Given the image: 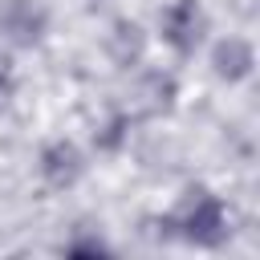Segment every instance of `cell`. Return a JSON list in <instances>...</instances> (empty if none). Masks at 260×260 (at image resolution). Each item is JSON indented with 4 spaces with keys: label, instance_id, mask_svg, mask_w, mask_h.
<instances>
[{
    "label": "cell",
    "instance_id": "cell-1",
    "mask_svg": "<svg viewBox=\"0 0 260 260\" xmlns=\"http://www.w3.org/2000/svg\"><path fill=\"white\" fill-rule=\"evenodd\" d=\"M179 228H183V236H187L191 244H203V248L219 244V240L228 236V219H223L219 199H211V195H195V199L183 207Z\"/></svg>",
    "mask_w": 260,
    "mask_h": 260
},
{
    "label": "cell",
    "instance_id": "cell-2",
    "mask_svg": "<svg viewBox=\"0 0 260 260\" xmlns=\"http://www.w3.org/2000/svg\"><path fill=\"white\" fill-rule=\"evenodd\" d=\"M162 37L179 49V53H195L199 37H203V8L199 0H175L162 16Z\"/></svg>",
    "mask_w": 260,
    "mask_h": 260
},
{
    "label": "cell",
    "instance_id": "cell-3",
    "mask_svg": "<svg viewBox=\"0 0 260 260\" xmlns=\"http://www.w3.org/2000/svg\"><path fill=\"white\" fill-rule=\"evenodd\" d=\"M252 65H256V57H252V45H248V41L228 37V41L215 45V73H219V77L240 81V77L252 73Z\"/></svg>",
    "mask_w": 260,
    "mask_h": 260
},
{
    "label": "cell",
    "instance_id": "cell-4",
    "mask_svg": "<svg viewBox=\"0 0 260 260\" xmlns=\"http://www.w3.org/2000/svg\"><path fill=\"white\" fill-rule=\"evenodd\" d=\"M41 171H45V179H49L53 187H69V183L81 175V154H77L69 142H53V146L45 150V158H41Z\"/></svg>",
    "mask_w": 260,
    "mask_h": 260
},
{
    "label": "cell",
    "instance_id": "cell-5",
    "mask_svg": "<svg viewBox=\"0 0 260 260\" xmlns=\"http://www.w3.org/2000/svg\"><path fill=\"white\" fill-rule=\"evenodd\" d=\"M8 85V69H4V61H0V89Z\"/></svg>",
    "mask_w": 260,
    "mask_h": 260
}]
</instances>
